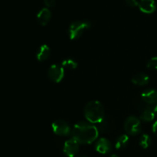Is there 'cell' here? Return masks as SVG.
Returning <instances> with one entry per match:
<instances>
[{
	"label": "cell",
	"instance_id": "6",
	"mask_svg": "<svg viewBox=\"0 0 157 157\" xmlns=\"http://www.w3.org/2000/svg\"><path fill=\"white\" fill-rule=\"evenodd\" d=\"M48 78L52 82L59 83L64 77V69L58 64H52L48 72Z\"/></svg>",
	"mask_w": 157,
	"mask_h": 157
},
{
	"label": "cell",
	"instance_id": "4",
	"mask_svg": "<svg viewBox=\"0 0 157 157\" xmlns=\"http://www.w3.org/2000/svg\"><path fill=\"white\" fill-rule=\"evenodd\" d=\"M124 129L129 135H136L141 131L140 121L134 116H130L124 122Z\"/></svg>",
	"mask_w": 157,
	"mask_h": 157
},
{
	"label": "cell",
	"instance_id": "12",
	"mask_svg": "<svg viewBox=\"0 0 157 157\" xmlns=\"http://www.w3.org/2000/svg\"><path fill=\"white\" fill-rule=\"evenodd\" d=\"M51 55V49L47 44H42L38 49L36 54V58L39 61H44L49 58Z\"/></svg>",
	"mask_w": 157,
	"mask_h": 157
},
{
	"label": "cell",
	"instance_id": "21",
	"mask_svg": "<svg viewBox=\"0 0 157 157\" xmlns=\"http://www.w3.org/2000/svg\"><path fill=\"white\" fill-rule=\"evenodd\" d=\"M153 132L157 136V121L153 124Z\"/></svg>",
	"mask_w": 157,
	"mask_h": 157
},
{
	"label": "cell",
	"instance_id": "7",
	"mask_svg": "<svg viewBox=\"0 0 157 157\" xmlns=\"http://www.w3.org/2000/svg\"><path fill=\"white\" fill-rule=\"evenodd\" d=\"M79 150V143L74 138L66 141L63 147V152L67 157H75Z\"/></svg>",
	"mask_w": 157,
	"mask_h": 157
},
{
	"label": "cell",
	"instance_id": "2",
	"mask_svg": "<svg viewBox=\"0 0 157 157\" xmlns=\"http://www.w3.org/2000/svg\"><path fill=\"white\" fill-rule=\"evenodd\" d=\"M84 116L90 124H101L104 120V108L100 101H92L84 107Z\"/></svg>",
	"mask_w": 157,
	"mask_h": 157
},
{
	"label": "cell",
	"instance_id": "13",
	"mask_svg": "<svg viewBox=\"0 0 157 157\" xmlns=\"http://www.w3.org/2000/svg\"><path fill=\"white\" fill-rule=\"evenodd\" d=\"M131 81L133 84L137 86H144L148 84L150 81V78L144 73H138L132 78Z\"/></svg>",
	"mask_w": 157,
	"mask_h": 157
},
{
	"label": "cell",
	"instance_id": "24",
	"mask_svg": "<svg viewBox=\"0 0 157 157\" xmlns=\"http://www.w3.org/2000/svg\"><path fill=\"white\" fill-rule=\"evenodd\" d=\"M110 157H119L117 156V155H116V154H113V155H111V156H110Z\"/></svg>",
	"mask_w": 157,
	"mask_h": 157
},
{
	"label": "cell",
	"instance_id": "22",
	"mask_svg": "<svg viewBox=\"0 0 157 157\" xmlns=\"http://www.w3.org/2000/svg\"><path fill=\"white\" fill-rule=\"evenodd\" d=\"M153 111L154 112L155 115L157 116V104H155V105L153 107Z\"/></svg>",
	"mask_w": 157,
	"mask_h": 157
},
{
	"label": "cell",
	"instance_id": "1",
	"mask_svg": "<svg viewBox=\"0 0 157 157\" xmlns=\"http://www.w3.org/2000/svg\"><path fill=\"white\" fill-rule=\"evenodd\" d=\"M71 133L74 139L79 144H90L98 137L99 130L94 124L81 121L75 124Z\"/></svg>",
	"mask_w": 157,
	"mask_h": 157
},
{
	"label": "cell",
	"instance_id": "15",
	"mask_svg": "<svg viewBox=\"0 0 157 157\" xmlns=\"http://www.w3.org/2000/svg\"><path fill=\"white\" fill-rule=\"evenodd\" d=\"M155 113L153 111V107L152 108L147 109V110H143L142 113L140 115V120L145 122H150L153 121L155 118Z\"/></svg>",
	"mask_w": 157,
	"mask_h": 157
},
{
	"label": "cell",
	"instance_id": "5",
	"mask_svg": "<svg viewBox=\"0 0 157 157\" xmlns=\"http://www.w3.org/2000/svg\"><path fill=\"white\" fill-rule=\"evenodd\" d=\"M52 128L54 133L58 136H67L71 133V127L67 122L58 120L52 123Z\"/></svg>",
	"mask_w": 157,
	"mask_h": 157
},
{
	"label": "cell",
	"instance_id": "18",
	"mask_svg": "<svg viewBox=\"0 0 157 157\" xmlns=\"http://www.w3.org/2000/svg\"><path fill=\"white\" fill-rule=\"evenodd\" d=\"M147 67L152 70H157V57L151 58L147 63Z\"/></svg>",
	"mask_w": 157,
	"mask_h": 157
},
{
	"label": "cell",
	"instance_id": "19",
	"mask_svg": "<svg viewBox=\"0 0 157 157\" xmlns=\"http://www.w3.org/2000/svg\"><path fill=\"white\" fill-rule=\"evenodd\" d=\"M126 3L130 7H136L139 5V2L136 0H126Z\"/></svg>",
	"mask_w": 157,
	"mask_h": 157
},
{
	"label": "cell",
	"instance_id": "14",
	"mask_svg": "<svg viewBox=\"0 0 157 157\" xmlns=\"http://www.w3.org/2000/svg\"><path fill=\"white\" fill-rule=\"evenodd\" d=\"M129 143V136L127 134L121 135L117 139L115 142V147L117 150H121V149L125 148Z\"/></svg>",
	"mask_w": 157,
	"mask_h": 157
},
{
	"label": "cell",
	"instance_id": "9",
	"mask_svg": "<svg viewBox=\"0 0 157 157\" xmlns=\"http://www.w3.org/2000/svg\"><path fill=\"white\" fill-rule=\"evenodd\" d=\"M52 18V12L48 8H43L37 14V21L41 26H45Z\"/></svg>",
	"mask_w": 157,
	"mask_h": 157
},
{
	"label": "cell",
	"instance_id": "16",
	"mask_svg": "<svg viewBox=\"0 0 157 157\" xmlns=\"http://www.w3.org/2000/svg\"><path fill=\"white\" fill-rule=\"evenodd\" d=\"M61 66L64 69H67V70H75L78 67V62L75 61L73 59H70V58H67V59L64 60V61L61 62Z\"/></svg>",
	"mask_w": 157,
	"mask_h": 157
},
{
	"label": "cell",
	"instance_id": "11",
	"mask_svg": "<svg viewBox=\"0 0 157 157\" xmlns=\"http://www.w3.org/2000/svg\"><path fill=\"white\" fill-rule=\"evenodd\" d=\"M96 150L101 154H106L111 150V144L107 138H101L95 146Z\"/></svg>",
	"mask_w": 157,
	"mask_h": 157
},
{
	"label": "cell",
	"instance_id": "3",
	"mask_svg": "<svg viewBox=\"0 0 157 157\" xmlns=\"http://www.w3.org/2000/svg\"><path fill=\"white\" fill-rule=\"evenodd\" d=\"M91 24L87 21H77L72 22L69 27L68 34L71 40L81 38L87 29H90Z\"/></svg>",
	"mask_w": 157,
	"mask_h": 157
},
{
	"label": "cell",
	"instance_id": "20",
	"mask_svg": "<svg viewBox=\"0 0 157 157\" xmlns=\"http://www.w3.org/2000/svg\"><path fill=\"white\" fill-rule=\"evenodd\" d=\"M44 2L47 7H53L55 4V0H44Z\"/></svg>",
	"mask_w": 157,
	"mask_h": 157
},
{
	"label": "cell",
	"instance_id": "23",
	"mask_svg": "<svg viewBox=\"0 0 157 157\" xmlns=\"http://www.w3.org/2000/svg\"><path fill=\"white\" fill-rule=\"evenodd\" d=\"M76 157H87V156H85V155H80V156H78Z\"/></svg>",
	"mask_w": 157,
	"mask_h": 157
},
{
	"label": "cell",
	"instance_id": "10",
	"mask_svg": "<svg viewBox=\"0 0 157 157\" xmlns=\"http://www.w3.org/2000/svg\"><path fill=\"white\" fill-rule=\"evenodd\" d=\"M138 6L141 12L147 14L153 13L156 9V2L154 0H140Z\"/></svg>",
	"mask_w": 157,
	"mask_h": 157
},
{
	"label": "cell",
	"instance_id": "17",
	"mask_svg": "<svg viewBox=\"0 0 157 157\" xmlns=\"http://www.w3.org/2000/svg\"><path fill=\"white\" fill-rule=\"evenodd\" d=\"M140 145L142 148L147 149L151 145V138L148 134H143L140 138Z\"/></svg>",
	"mask_w": 157,
	"mask_h": 157
},
{
	"label": "cell",
	"instance_id": "8",
	"mask_svg": "<svg viewBox=\"0 0 157 157\" xmlns=\"http://www.w3.org/2000/svg\"><path fill=\"white\" fill-rule=\"evenodd\" d=\"M141 99L148 105H155L157 104V90L153 89L145 90L141 94Z\"/></svg>",
	"mask_w": 157,
	"mask_h": 157
}]
</instances>
